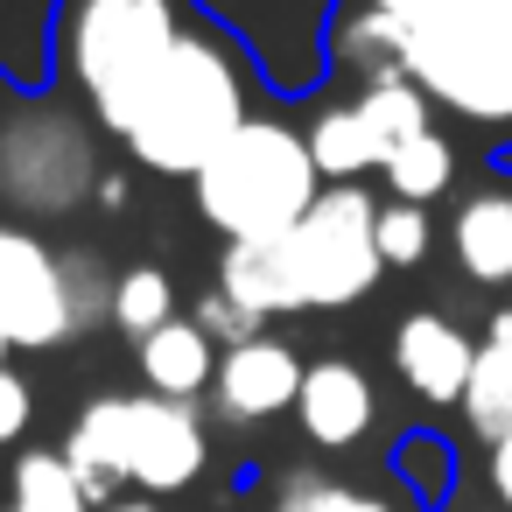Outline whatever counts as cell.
I'll return each instance as SVG.
<instances>
[{
  "label": "cell",
  "mask_w": 512,
  "mask_h": 512,
  "mask_svg": "<svg viewBox=\"0 0 512 512\" xmlns=\"http://www.w3.org/2000/svg\"><path fill=\"white\" fill-rule=\"evenodd\" d=\"M260 120V71H253V57H246V43L225 29V22H197L183 43H176V57L141 85V99L127 106V120H120V134L113 141H127V155L141 162V169H155V176H197L239 127H253Z\"/></svg>",
  "instance_id": "cell-1"
},
{
  "label": "cell",
  "mask_w": 512,
  "mask_h": 512,
  "mask_svg": "<svg viewBox=\"0 0 512 512\" xmlns=\"http://www.w3.org/2000/svg\"><path fill=\"white\" fill-rule=\"evenodd\" d=\"M204 22L197 0H57L50 8V78L85 106L99 134H120L141 85Z\"/></svg>",
  "instance_id": "cell-2"
},
{
  "label": "cell",
  "mask_w": 512,
  "mask_h": 512,
  "mask_svg": "<svg viewBox=\"0 0 512 512\" xmlns=\"http://www.w3.org/2000/svg\"><path fill=\"white\" fill-rule=\"evenodd\" d=\"M400 78L512 169V0H442L407 29Z\"/></svg>",
  "instance_id": "cell-3"
},
{
  "label": "cell",
  "mask_w": 512,
  "mask_h": 512,
  "mask_svg": "<svg viewBox=\"0 0 512 512\" xmlns=\"http://www.w3.org/2000/svg\"><path fill=\"white\" fill-rule=\"evenodd\" d=\"M57 456L71 463L92 512H106V505H120V491H148V498L190 491L211 463V442H204V414L183 407V400L106 393L71 421Z\"/></svg>",
  "instance_id": "cell-4"
},
{
  "label": "cell",
  "mask_w": 512,
  "mask_h": 512,
  "mask_svg": "<svg viewBox=\"0 0 512 512\" xmlns=\"http://www.w3.org/2000/svg\"><path fill=\"white\" fill-rule=\"evenodd\" d=\"M190 190H197V218L225 232V246H239V239H288L330 183L309 155V134L260 113L190 176Z\"/></svg>",
  "instance_id": "cell-5"
},
{
  "label": "cell",
  "mask_w": 512,
  "mask_h": 512,
  "mask_svg": "<svg viewBox=\"0 0 512 512\" xmlns=\"http://www.w3.org/2000/svg\"><path fill=\"white\" fill-rule=\"evenodd\" d=\"M302 309H351L379 288V197L365 183H330L316 211L281 239Z\"/></svg>",
  "instance_id": "cell-6"
},
{
  "label": "cell",
  "mask_w": 512,
  "mask_h": 512,
  "mask_svg": "<svg viewBox=\"0 0 512 512\" xmlns=\"http://www.w3.org/2000/svg\"><path fill=\"white\" fill-rule=\"evenodd\" d=\"M85 274L43 232L0 218V337L8 351H57L85 330Z\"/></svg>",
  "instance_id": "cell-7"
},
{
  "label": "cell",
  "mask_w": 512,
  "mask_h": 512,
  "mask_svg": "<svg viewBox=\"0 0 512 512\" xmlns=\"http://www.w3.org/2000/svg\"><path fill=\"white\" fill-rule=\"evenodd\" d=\"M302 379H309V365L295 358V344L274 337V330H260V337H246V344H225L218 379H211L204 400H211L218 421H232V428H260V421L295 414Z\"/></svg>",
  "instance_id": "cell-8"
},
{
  "label": "cell",
  "mask_w": 512,
  "mask_h": 512,
  "mask_svg": "<svg viewBox=\"0 0 512 512\" xmlns=\"http://www.w3.org/2000/svg\"><path fill=\"white\" fill-rule=\"evenodd\" d=\"M477 344L449 309H407L393 330V372L400 386H414V400L428 407H463L470 372H477Z\"/></svg>",
  "instance_id": "cell-9"
},
{
  "label": "cell",
  "mask_w": 512,
  "mask_h": 512,
  "mask_svg": "<svg viewBox=\"0 0 512 512\" xmlns=\"http://www.w3.org/2000/svg\"><path fill=\"white\" fill-rule=\"evenodd\" d=\"M295 428H302L309 449L351 456L379 428V386H372V372L358 358H344V351L316 358L309 379H302V400H295Z\"/></svg>",
  "instance_id": "cell-10"
},
{
  "label": "cell",
  "mask_w": 512,
  "mask_h": 512,
  "mask_svg": "<svg viewBox=\"0 0 512 512\" xmlns=\"http://www.w3.org/2000/svg\"><path fill=\"white\" fill-rule=\"evenodd\" d=\"M449 260L470 288L512 302V169L477 176L449 211Z\"/></svg>",
  "instance_id": "cell-11"
},
{
  "label": "cell",
  "mask_w": 512,
  "mask_h": 512,
  "mask_svg": "<svg viewBox=\"0 0 512 512\" xmlns=\"http://www.w3.org/2000/svg\"><path fill=\"white\" fill-rule=\"evenodd\" d=\"M218 337L197 323V316H176V323H162L155 337H141L134 344V365H141V386L148 393H162V400H183V407H197L204 393H211V379H218Z\"/></svg>",
  "instance_id": "cell-12"
},
{
  "label": "cell",
  "mask_w": 512,
  "mask_h": 512,
  "mask_svg": "<svg viewBox=\"0 0 512 512\" xmlns=\"http://www.w3.org/2000/svg\"><path fill=\"white\" fill-rule=\"evenodd\" d=\"M218 295H225V309H239L253 330L274 323V316H295L302 295H295V274H288V246H281V239H239V246H225V260H218Z\"/></svg>",
  "instance_id": "cell-13"
},
{
  "label": "cell",
  "mask_w": 512,
  "mask_h": 512,
  "mask_svg": "<svg viewBox=\"0 0 512 512\" xmlns=\"http://www.w3.org/2000/svg\"><path fill=\"white\" fill-rule=\"evenodd\" d=\"M393 484L414 512H456L463 505V449L442 428H407L393 442Z\"/></svg>",
  "instance_id": "cell-14"
},
{
  "label": "cell",
  "mask_w": 512,
  "mask_h": 512,
  "mask_svg": "<svg viewBox=\"0 0 512 512\" xmlns=\"http://www.w3.org/2000/svg\"><path fill=\"white\" fill-rule=\"evenodd\" d=\"M463 428L470 442H505L512 435V309H498L484 323V344H477V372H470V393H463Z\"/></svg>",
  "instance_id": "cell-15"
},
{
  "label": "cell",
  "mask_w": 512,
  "mask_h": 512,
  "mask_svg": "<svg viewBox=\"0 0 512 512\" xmlns=\"http://www.w3.org/2000/svg\"><path fill=\"white\" fill-rule=\"evenodd\" d=\"M260 512H414V505H400V498H386V491H372V484H358L344 470L295 463V470H281L267 484V505Z\"/></svg>",
  "instance_id": "cell-16"
},
{
  "label": "cell",
  "mask_w": 512,
  "mask_h": 512,
  "mask_svg": "<svg viewBox=\"0 0 512 512\" xmlns=\"http://www.w3.org/2000/svg\"><path fill=\"white\" fill-rule=\"evenodd\" d=\"M358 120H365V134H372V148H379V169H386V155H400L407 141H421L428 127H435V106L407 85V78H379V85H358Z\"/></svg>",
  "instance_id": "cell-17"
},
{
  "label": "cell",
  "mask_w": 512,
  "mask_h": 512,
  "mask_svg": "<svg viewBox=\"0 0 512 512\" xmlns=\"http://www.w3.org/2000/svg\"><path fill=\"white\" fill-rule=\"evenodd\" d=\"M456 169H463V155H456V141L442 134V127H428L421 141H407L400 155H386V197H400V204H435V197H449L456 190Z\"/></svg>",
  "instance_id": "cell-18"
},
{
  "label": "cell",
  "mask_w": 512,
  "mask_h": 512,
  "mask_svg": "<svg viewBox=\"0 0 512 512\" xmlns=\"http://www.w3.org/2000/svg\"><path fill=\"white\" fill-rule=\"evenodd\" d=\"M302 134H309V155H316L323 183H365V176L379 169V148H372L358 106H323Z\"/></svg>",
  "instance_id": "cell-19"
},
{
  "label": "cell",
  "mask_w": 512,
  "mask_h": 512,
  "mask_svg": "<svg viewBox=\"0 0 512 512\" xmlns=\"http://www.w3.org/2000/svg\"><path fill=\"white\" fill-rule=\"evenodd\" d=\"M106 316L141 344V337H155L162 323H176V281H169L162 267H127V274L106 288Z\"/></svg>",
  "instance_id": "cell-20"
},
{
  "label": "cell",
  "mask_w": 512,
  "mask_h": 512,
  "mask_svg": "<svg viewBox=\"0 0 512 512\" xmlns=\"http://www.w3.org/2000/svg\"><path fill=\"white\" fill-rule=\"evenodd\" d=\"M0 512H92V498L78 491V477H71L64 456L36 449V456L15 463V498L0 505Z\"/></svg>",
  "instance_id": "cell-21"
},
{
  "label": "cell",
  "mask_w": 512,
  "mask_h": 512,
  "mask_svg": "<svg viewBox=\"0 0 512 512\" xmlns=\"http://www.w3.org/2000/svg\"><path fill=\"white\" fill-rule=\"evenodd\" d=\"M428 253H435V218H428L421 204L379 197V260H386L393 274H407V267H421Z\"/></svg>",
  "instance_id": "cell-22"
},
{
  "label": "cell",
  "mask_w": 512,
  "mask_h": 512,
  "mask_svg": "<svg viewBox=\"0 0 512 512\" xmlns=\"http://www.w3.org/2000/svg\"><path fill=\"white\" fill-rule=\"evenodd\" d=\"M29 421H36V386H29L15 365H0V449L22 442V435H29Z\"/></svg>",
  "instance_id": "cell-23"
},
{
  "label": "cell",
  "mask_w": 512,
  "mask_h": 512,
  "mask_svg": "<svg viewBox=\"0 0 512 512\" xmlns=\"http://www.w3.org/2000/svg\"><path fill=\"white\" fill-rule=\"evenodd\" d=\"M442 0H344L337 15H386V22H400V29H414L421 15H435Z\"/></svg>",
  "instance_id": "cell-24"
},
{
  "label": "cell",
  "mask_w": 512,
  "mask_h": 512,
  "mask_svg": "<svg viewBox=\"0 0 512 512\" xmlns=\"http://www.w3.org/2000/svg\"><path fill=\"white\" fill-rule=\"evenodd\" d=\"M484 491H491V498H498V505L512 512V435L484 449Z\"/></svg>",
  "instance_id": "cell-25"
},
{
  "label": "cell",
  "mask_w": 512,
  "mask_h": 512,
  "mask_svg": "<svg viewBox=\"0 0 512 512\" xmlns=\"http://www.w3.org/2000/svg\"><path fill=\"white\" fill-rule=\"evenodd\" d=\"M15 106H22V92L0 78V148H8V127H15Z\"/></svg>",
  "instance_id": "cell-26"
},
{
  "label": "cell",
  "mask_w": 512,
  "mask_h": 512,
  "mask_svg": "<svg viewBox=\"0 0 512 512\" xmlns=\"http://www.w3.org/2000/svg\"><path fill=\"white\" fill-rule=\"evenodd\" d=\"M456 512H505V505H498V498H484V505H456Z\"/></svg>",
  "instance_id": "cell-27"
},
{
  "label": "cell",
  "mask_w": 512,
  "mask_h": 512,
  "mask_svg": "<svg viewBox=\"0 0 512 512\" xmlns=\"http://www.w3.org/2000/svg\"><path fill=\"white\" fill-rule=\"evenodd\" d=\"M0 365H8V337H0Z\"/></svg>",
  "instance_id": "cell-28"
},
{
  "label": "cell",
  "mask_w": 512,
  "mask_h": 512,
  "mask_svg": "<svg viewBox=\"0 0 512 512\" xmlns=\"http://www.w3.org/2000/svg\"><path fill=\"white\" fill-rule=\"evenodd\" d=\"M505 309H512V302H505Z\"/></svg>",
  "instance_id": "cell-29"
}]
</instances>
